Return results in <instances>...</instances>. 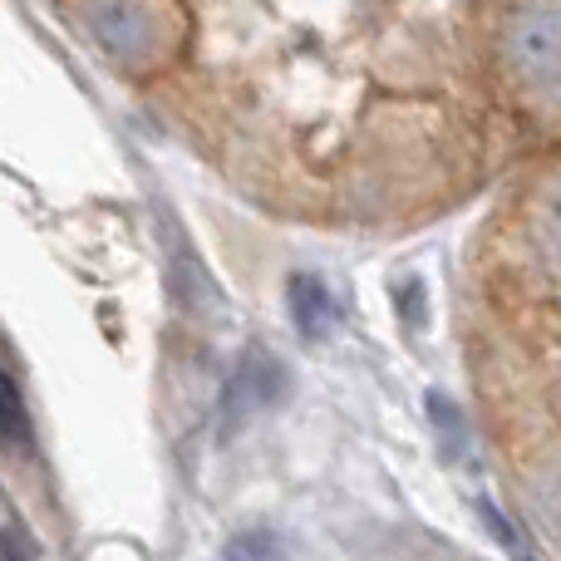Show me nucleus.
Here are the masks:
<instances>
[{
  "instance_id": "obj_1",
  "label": "nucleus",
  "mask_w": 561,
  "mask_h": 561,
  "mask_svg": "<svg viewBox=\"0 0 561 561\" xmlns=\"http://www.w3.org/2000/svg\"><path fill=\"white\" fill-rule=\"evenodd\" d=\"M503 49L517 84L542 99H561V5L557 0L517 10Z\"/></svg>"
},
{
  "instance_id": "obj_2",
  "label": "nucleus",
  "mask_w": 561,
  "mask_h": 561,
  "mask_svg": "<svg viewBox=\"0 0 561 561\" xmlns=\"http://www.w3.org/2000/svg\"><path fill=\"white\" fill-rule=\"evenodd\" d=\"M286 394H290L286 359L272 355L266 345H256V340H252V345L242 350V359L232 365V379H227V389H222V434L247 428L256 414L276 409Z\"/></svg>"
},
{
  "instance_id": "obj_3",
  "label": "nucleus",
  "mask_w": 561,
  "mask_h": 561,
  "mask_svg": "<svg viewBox=\"0 0 561 561\" xmlns=\"http://www.w3.org/2000/svg\"><path fill=\"white\" fill-rule=\"evenodd\" d=\"M84 25L118 65H144L158 45V15L148 0H84Z\"/></svg>"
},
{
  "instance_id": "obj_4",
  "label": "nucleus",
  "mask_w": 561,
  "mask_h": 561,
  "mask_svg": "<svg viewBox=\"0 0 561 561\" xmlns=\"http://www.w3.org/2000/svg\"><path fill=\"white\" fill-rule=\"evenodd\" d=\"M286 300H290V325L300 340H325L335 325V296H330L325 276L320 272H290L286 280Z\"/></svg>"
},
{
  "instance_id": "obj_5",
  "label": "nucleus",
  "mask_w": 561,
  "mask_h": 561,
  "mask_svg": "<svg viewBox=\"0 0 561 561\" xmlns=\"http://www.w3.org/2000/svg\"><path fill=\"white\" fill-rule=\"evenodd\" d=\"M0 438H5V448H35V434H30V414H25V399H20V379H15L10 355H5V375H0Z\"/></svg>"
},
{
  "instance_id": "obj_6",
  "label": "nucleus",
  "mask_w": 561,
  "mask_h": 561,
  "mask_svg": "<svg viewBox=\"0 0 561 561\" xmlns=\"http://www.w3.org/2000/svg\"><path fill=\"white\" fill-rule=\"evenodd\" d=\"M533 242L537 252L561 272V178L537 197V213H533Z\"/></svg>"
},
{
  "instance_id": "obj_7",
  "label": "nucleus",
  "mask_w": 561,
  "mask_h": 561,
  "mask_svg": "<svg viewBox=\"0 0 561 561\" xmlns=\"http://www.w3.org/2000/svg\"><path fill=\"white\" fill-rule=\"evenodd\" d=\"M217 561H280V537L272 527H242L222 542Z\"/></svg>"
},
{
  "instance_id": "obj_8",
  "label": "nucleus",
  "mask_w": 561,
  "mask_h": 561,
  "mask_svg": "<svg viewBox=\"0 0 561 561\" xmlns=\"http://www.w3.org/2000/svg\"><path fill=\"white\" fill-rule=\"evenodd\" d=\"M533 517L542 527V537L561 552V468H552L547 478H537L533 488Z\"/></svg>"
},
{
  "instance_id": "obj_9",
  "label": "nucleus",
  "mask_w": 561,
  "mask_h": 561,
  "mask_svg": "<svg viewBox=\"0 0 561 561\" xmlns=\"http://www.w3.org/2000/svg\"><path fill=\"white\" fill-rule=\"evenodd\" d=\"M424 409H428V419H434V428H438V438H444L448 454H463V444H468L463 409H458L454 399L444 394V389H428V394H424Z\"/></svg>"
},
{
  "instance_id": "obj_10",
  "label": "nucleus",
  "mask_w": 561,
  "mask_h": 561,
  "mask_svg": "<svg viewBox=\"0 0 561 561\" xmlns=\"http://www.w3.org/2000/svg\"><path fill=\"white\" fill-rule=\"evenodd\" d=\"M0 561H39L35 552V537L25 533L15 507H5V537H0Z\"/></svg>"
},
{
  "instance_id": "obj_11",
  "label": "nucleus",
  "mask_w": 561,
  "mask_h": 561,
  "mask_svg": "<svg viewBox=\"0 0 561 561\" xmlns=\"http://www.w3.org/2000/svg\"><path fill=\"white\" fill-rule=\"evenodd\" d=\"M478 513H483L488 533H493V537H497V547H503V552H507V557H517V561H533V557H527V547H523V533H517V527H513V523H507V517H503V513H497V507H493V503H488V497H483V503H478Z\"/></svg>"
},
{
  "instance_id": "obj_12",
  "label": "nucleus",
  "mask_w": 561,
  "mask_h": 561,
  "mask_svg": "<svg viewBox=\"0 0 561 561\" xmlns=\"http://www.w3.org/2000/svg\"><path fill=\"white\" fill-rule=\"evenodd\" d=\"M419 296H424L419 280H404V286H399V310H404L409 325H424V316H419Z\"/></svg>"
}]
</instances>
